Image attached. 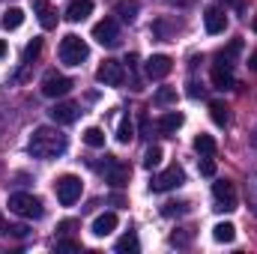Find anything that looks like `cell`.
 <instances>
[{
    "label": "cell",
    "instance_id": "1",
    "mask_svg": "<svg viewBox=\"0 0 257 254\" xmlns=\"http://www.w3.org/2000/svg\"><path fill=\"white\" fill-rule=\"evenodd\" d=\"M30 153L36 156V159H57V156H63L66 147H69V141H66L63 132H57V129L51 126H39L33 135H30Z\"/></svg>",
    "mask_w": 257,
    "mask_h": 254
},
{
    "label": "cell",
    "instance_id": "2",
    "mask_svg": "<svg viewBox=\"0 0 257 254\" xmlns=\"http://www.w3.org/2000/svg\"><path fill=\"white\" fill-rule=\"evenodd\" d=\"M9 209H12L15 215H21V218H42V215H45L42 200L33 197V194H24V191H18V194L9 197Z\"/></svg>",
    "mask_w": 257,
    "mask_h": 254
},
{
    "label": "cell",
    "instance_id": "3",
    "mask_svg": "<svg viewBox=\"0 0 257 254\" xmlns=\"http://www.w3.org/2000/svg\"><path fill=\"white\" fill-rule=\"evenodd\" d=\"M87 54H90V48H87V42L81 36H75V33L63 36V42H60V60L66 66H81L87 60Z\"/></svg>",
    "mask_w": 257,
    "mask_h": 254
},
{
    "label": "cell",
    "instance_id": "4",
    "mask_svg": "<svg viewBox=\"0 0 257 254\" xmlns=\"http://www.w3.org/2000/svg\"><path fill=\"white\" fill-rule=\"evenodd\" d=\"M57 200L63 203V206H72L78 197H81V191H84V183H81V177H75V174H63L60 180H57Z\"/></svg>",
    "mask_w": 257,
    "mask_h": 254
},
{
    "label": "cell",
    "instance_id": "5",
    "mask_svg": "<svg viewBox=\"0 0 257 254\" xmlns=\"http://www.w3.org/2000/svg\"><path fill=\"white\" fill-rule=\"evenodd\" d=\"M212 197H215V209L218 212H233L236 209V189H233L230 180L212 183Z\"/></svg>",
    "mask_w": 257,
    "mask_h": 254
},
{
    "label": "cell",
    "instance_id": "6",
    "mask_svg": "<svg viewBox=\"0 0 257 254\" xmlns=\"http://www.w3.org/2000/svg\"><path fill=\"white\" fill-rule=\"evenodd\" d=\"M93 39L99 45H105V48H117L120 45V27H117V21L114 18H102L93 27Z\"/></svg>",
    "mask_w": 257,
    "mask_h": 254
},
{
    "label": "cell",
    "instance_id": "7",
    "mask_svg": "<svg viewBox=\"0 0 257 254\" xmlns=\"http://www.w3.org/2000/svg\"><path fill=\"white\" fill-rule=\"evenodd\" d=\"M102 174H105V180H108L114 189H123V186L128 183V165H123L117 156H105Z\"/></svg>",
    "mask_w": 257,
    "mask_h": 254
},
{
    "label": "cell",
    "instance_id": "8",
    "mask_svg": "<svg viewBox=\"0 0 257 254\" xmlns=\"http://www.w3.org/2000/svg\"><path fill=\"white\" fill-rule=\"evenodd\" d=\"M96 78H99V84H105V87H120L123 81H126V69L120 60H105V63L96 69Z\"/></svg>",
    "mask_w": 257,
    "mask_h": 254
},
{
    "label": "cell",
    "instance_id": "9",
    "mask_svg": "<svg viewBox=\"0 0 257 254\" xmlns=\"http://www.w3.org/2000/svg\"><path fill=\"white\" fill-rule=\"evenodd\" d=\"M186 183V174H183V168H168V171H162L159 177H153V183H150V189L156 191H171V189H177V186H183Z\"/></svg>",
    "mask_w": 257,
    "mask_h": 254
},
{
    "label": "cell",
    "instance_id": "10",
    "mask_svg": "<svg viewBox=\"0 0 257 254\" xmlns=\"http://www.w3.org/2000/svg\"><path fill=\"white\" fill-rule=\"evenodd\" d=\"M72 90V78H66L60 72H48L45 78H42V93L48 96V99H60Z\"/></svg>",
    "mask_w": 257,
    "mask_h": 254
},
{
    "label": "cell",
    "instance_id": "11",
    "mask_svg": "<svg viewBox=\"0 0 257 254\" xmlns=\"http://www.w3.org/2000/svg\"><path fill=\"white\" fill-rule=\"evenodd\" d=\"M147 78H153V81H162V78H168L171 75V69H174V60L168 57V54H153L150 60H147Z\"/></svg>",
    "mask_w": 257,
    "mask_h": 254
},
{
    "label": "cell",
    "instance_id": "12",
    "mask_svg": "<svg viewBox=\"0 0 257 254\" xmlns=\"http://www.w3.org/2000/svg\"><path fill=\"white\" fill-rule=\"evenodd\" d=\"M212 87H218V90H230L233 87V66L218 60V57L212 63Z\"/></svg>",
    "mask_w": 257,
    "mask_h": 254
},
{
    "label": "cell",
    "instance_id": "13",
    "mask_svg": "<svg viewBox=\"0 0 257 254\" xmlns=\"http://www.w3.org/2000/svg\"><path fill=\"white\" fill-rule=\"evenodd\" d=\"M30 3H33V12H36L39 24H42L45 30H54V27H57V12H54L51 0H30Z\"/></svg>",
    "mask_w": 257,
    "mask_h": 254
},
{
    "label": "cell",
    "instance_id": "14",
    "mask_svg": "<svg viewBox=\"0 0 257 254\" xmlns=\"http://www.w3.org/2000/svg\"><path fill=\"white\" fill-rule=\"evenodd\" d=\"M48 114H51V120H54L57 126H69V123L78 120V105H75V102H57Z\"/></svg>",
    "mask_w": 257,
    "mask_h": 254
},
{
    "label": "cell",
    "instance_id": "15",
    "mask_svg": "<svg viewBox=\"0 0 257 254\" xmlns=\"http://www.w3.org/2000/svg\"><path fill=\"white\" fill-rule=\"evenodd\" d=\"M203 27H206V33H224V27H227V15L218 9V6H209L206 9V15H203Z\"/></svg>",
    "mask_w": 257,
    "mask_h": 254
},
{
    "label": "cell",
    "instance_id": "16",
    "mask_svg": "<svg viewBox=\"0 0 257 254\" xmlns=\"http://www.w3.org/2000/svg\"><path fill=\"white\" fill-rule=\"evenodd\" d=\"M90 12H93V0H72V3L66 6V21L78 24V21H84Z\"/></svg>",
    "mask_w": 257,
    "mask_h": 254
},
{
    "label": "cell",
    "instance_id": "17",
    "mask_svg": "<svg viewBox=\"0 0 257 254\" xmlns=\"http://www.w3.org/2000/svg\"><path fill=\"white\" fill-rule=\"evenodd\" d=\"M186 123V117L180 114V111H168L165 117H159V123H156V129L162 132V135H177V129Z\"/></svg>",
    "mask_w": 257,
    "mask_h": 254
},
{
    "label": "cell",
    "instance_id": "18",
    "mask_svg": "<svg viewBox=\"0 0 257 254\" xmlns=\"http://www.w3.org/2000/svg\"><path fill=\"white\" fill-rule=\"evenodd\" d=\"M114 227H117V212H102V215L93 221V233H96V236H108Z\"/></svg>",
    "mask_w": 257,
    "mask_h": 254
},
{
    "label": "cell",
    "instance_id": "19",
    "mask_svg": "<svg viewBox=\"0 0 257 254\" xmlns=\"http://www.w3.org/2000/svg\"><path fill=\"white\" fill-rule=\"evenodd\" d=\"M209 117L215 126H227L230 123V108L224 102H209Z\"/></svg>",
    "mask_w": 257,
    "mask_h": 254
},
{
    "label": "cell",
    "instance_id": "20",
    "mask_svg": "<svg viewBox=\"0 0 257 254\" xmlns=\"http://www.w3.org/2000/svg\"><path fill=\"white\" fill-rule=\"evenodd\" d=\"M215 141H212V135H197L194 138V153L197 156H215Z\"/></svg>",
    "mask_w": 257,
    "mask_h": 254
},
{
    "label": "cell",
    "instance_id": "21",
    "mask_svg": "<svg viewBox=\"0 0 257 254\" xmlns=\"http://www.w3.org/2000/svg\"><path fill=\"white\" fill-rule=\"evenodd\" d=\"M212 236H215V242H233L236 239V227L230 221H221V224L212 227Z\"/></svg>",
    "mask_w": 257,
    "mask_h": 254
},
{
    "label": "cell",
    "instance_id": "22",
    "mask_svg": "<svg viewBox=\"0 0 257 254\" xmlns=\"http://www.w3.org/2000/svg\"><path fill=\"white\" fill-rule=\"evenodd\" d=\"M21 24H24V12H21L18 6L6 9V15H3V27H6V30H18Z\"/></svg>",
    "mask_w": 257,
    "mask_h": 254
},
{
    "label": "cell",
    "instance_id": "23",
    "mask_svg": "<svg viewBox=\"0 0 257 254\" xmlns=\"http://www.w3.org/2000/svg\"><path fill=\"white\" fill-rule=\"evenodd\" d=\"M153 102H156L159 108L174 105V102H177V87H159V90H156V96H153Z\"/></svg>",
    "mask_w": 257,
    "mask_h": 254
},
{
    "label": "cell",
    "instance_id": "24",
    "mask_svg": "<svg viewBox=\"0 0 257 254\" xmlns=\"http://www.w3.org/2000/svg\"><path fill=\"white\" fill-rule=\"evenodd\" d=\"M117 251H120V254H138V251H141V242H138L135 230H128L126 236L117 242Z\"/></svg>",
    "mask_w": 257,
    "mask_h": 254
},
{
    "label": "cell",
    "instance_id": "25",
    "mask_svg": "<svg viewBox=\"0 0 257 254\" xmlns=\"http://www.w3.org/2000/svg\"><path fill=\"white\" fill-rule=\"evenodd\" d=\"M117 15L132 24V21L138 18V0H120V3H117Z\"/></svg>",
    "mask_w": 257,
    "mask_h": 254
},
{
    "label": "cell",
    "instance_id": "26",
    "mask_svg": "<svg viewBox=\"0 0 257 254\" xmlns=\"http://www.w3.org/2000/svg\"><path fill=\"white\" fill-rule=\"evenodd\" d=\"M84 144L87 147H93V150H99V147H105V132L99 126H90L84 132Z\"/></svg>",
    "mask_w": 257,
    "mask_h": 254
},
{
    "label": "cell",
    "instance_id": "27",
    "mask_svg": "<svg viewBox=\"0 0 257 254\" xmlns=\"http://www.w3.org/2000/svg\"><path fill=\"white\" fill-rule=\"evenodd\" d=\"M186 212H189V203H186V200H171V203H165V206H162V215H165V218L186 215Z\"/></svg>",
    "mask_w": 257,
    "mask_h": 254
},
{
    "label": "cell",
    "instance_id": "28",
    "mask_svg": "<svg viewBox=\"0 0 257 254\" xmlns=\"http://www.w3.org/2000/svg\"><path fill=\"white\" fill-rule=\"evenodd\" d=\"M239 51H242V39H233V42H230L224 51H218V60H224V63L233 66V57H236Z\"/></svg>",
    "mask_w": 257,
    "mask_h": 254
},
{
    "label": "cell",
    "instance_id": "29",
    "mask_svg": "<svg viewBox=\"0 0 257 254\" xmlns=\"http://www.w3.org/2000/svg\"><path fill=\"white\" fill-rule=\"evenodd\" d=\"M162 156H165V153H162V147H150V150H147V156H144V168H150V171H153V168H159V165H162Z\"/></svg>",
    "mask_w": 257,
    "mask_h": 254
},
{
    "label": "cell",
    "instance_id": "30",
    "mask_svg": "<svg viewBox=\"0 0 257 254\" xmlns=\"http://www.w3.org/2000/svg\"><path fill=\"white\" fill-rule=\"evenodd\" d=\"M132 138H135V126H132V120L126 117V120L120 123V129H117V141H120V144H128Z\"/></svg>",
    "mask_w": 257,
    "mask_h": 254
},
{
    "label": "cell",
    "instance_id": "31",
    "mask_svg": "<svg viewBox=\"0 0 257 254\" xmlns=\"http://www.w3.org/2000/svg\"><path fill=\"white\" fill-rule=\"evenodd\" d=\"M189 242H192V230H177L171 236V245H177V248H186Z\"/></svg>",
    "mask_w": 257,
    "mask_h": 254
},
{
    "label": "cell",
    "instance_id": "32",
    "mask_svg": "<svg viewBox=\"0 0 257 254\" xmlns=\"http://www.w3.org/2000/svg\"><path fill=\"white\" fill-rule=\"evenodd\" d=\"M39 51H42V39H33V42L27 45V51H24V63L36 60V57H39Z\"/></svg>",
    "mask_w": 257,
    "mask_h": 254
},
{
    "label": "cell",
    "instance_id": "33",
    "mask_svg": "<svg viewBox=\"0 0 257 254\" xmlns=\"http://www.w3.org/2000/svg\"><path fill=\"white\" fill-rule=\"evenodd\" d=\"M200 174H203V177H212V174H215V162H212V156H200Z\"/></svg>",
    "mask_w": 257,
    "mask_h": 254
},
{
    "label": "cell",
    "instance_id": "34",
    "mask_svg": "<svg viewBox=\"0 0 257 254\" xmlns=\"http://www.w3.org/2000/svg\"><path fill=\"white\" fill-rule=\"evenodd\" d=\"M57 251H81V242H75V239H57Z\"/></svg>",
    "mask_w": 257,
    "mask_h": 254
},
{
    "label": "cell",
    "instance_id": "35",
    "mask_svg": "<svg viewBox=\"0 0 257 254\" xmlns=\"http://www.w3.org/2000/svg\"><path fill=\"white\" fill-rule=\"evenodd\" d=\"M6 233H9V236H15V239H24L30 230H27L24 224H15V227H6Z\"/></svg>",
    "mask_w": 257,
    "mask_h": 254
},
{
    "label": "cell",
    "instance_id": "36",
    "mask_svg": "<svg viewBox=\"0 0 257 254\" xmlns=\"http://www.w3.org/2000/svg\"><path fill=\"white\" fill-rule=\"evenodd\" d=\"M189 96H192V99L203 96V87H200V84H194V81H189Z\"/></svg>",
    "mask_w": 257,
    "mask_h": 254
},
{
    "label": "cell",
    "instance_id": "37",
    "mask_svg": "<svg viewBox=\"0 0 257 254\" xmlns=\"http://www.w3.org/2000/svg\"><path fill=\"white\" fill-rule=\"evenodd\" d=\"M75 227H78V221H60V224H57V230H63V233L75 230Z\"/></svg>",
    "mask_w": 257,
    "mask_h": 254
},
{
    "label": "cell",
    "instance_id": "38",
    "mask_svg": "<svg viewBox=\"0 0 257 254\" xmlns=\"http://www.w3.org/2000/svg\"><path fill=\"white\" fill-rule=\"evenodd\" d=\"M141 135H144V138H150V120H147V117L141 120Z\"/></svg>",
    "mask_w": 257,
    "mask_h": 254
},
{
    "label": "cell",
    "instance_id": "39",
    "mask_svg": "<svg viewBox=\"0 0 257 254\" xmlns=\"http://www.w3.org/2000/svg\"><path fill=\"white\" fill-rule=\"evenodd\" d=\"M218 3H224V6H236V9H242V3H239V0H218Z\"/></svg>",
    "mask_w": 257,
    "mask_h": 254
},
{
    "label": "cell",
    "instance_id": "40",
    "mask_svg": "<svg viewBox=\"0 0 257 254\" xmlns=\"http://www.w3.org/2000/svg\"><path fill=\"white\" fill-rule=\"evenodd\" d=\"M194 0H171V6H192Z\"/></svg>",
    "mask_w": 257,
    "mask_h": 254
},
{
    "label": "cell",
    "instance_id": "41",
    "mask_svg": "<svg viewBox=\"0 0 257 254\" xmlns=\"http://www.w3.org/2000/svg\"><path fill=\"white\" fill-rule=\"evenodd\" d=\"M248 66H251V69H254V72H257V51H254V54H251V57H248Z\"/></svg>",
    "mask_w": 257,
    "mask_h": 254
},
{
    "label": "cell",
    "instance_id": "42",
    "mask_svg": "<svg viewBox=\"0 0 257 254\" xmlns=\"http://www.w3.org/2000/svg\"><path fill=\"white\" fill-rule=\"evenodd\" d=\"M0 57H6V42H0Z\"/></svg>",
    "mask_w": 257,
    "mask_h": 254
},
{
    "label": "cell",
    "instance_id": "43",
    "mask_svg": "<svg viewBox=\"0 0 257 254\" xmlns=\"http://www.w3.org/2000/svg\"><path fill=\"white\" fill-rule=\"evenodd\" d=\"M3 230H6V224H3V215H0V233H3Z\"/></svg>",
    "mask_w": 257,
    "mask_h": 254
},
{
    "label": "cell",
    "instance_id": "44",
    "mask_svg": "<svg viewBox=\"0 0 257 254\" xmlns=\"http://www.w3.org/2000/svg\"><path fill=\"white\" fill-rule=\"evenodd\" d=\"M251 27H254V33H257V15H254V24H251Z\"/></svg>",
    "mask_w": 257,
    "mask_h": 254
}]
</instances>
